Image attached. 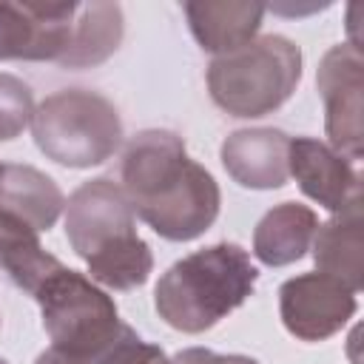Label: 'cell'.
<instances>
[{
	"mask_svg": "<svg viewBox=\"0 0 364 364\" xmlns=\"http://www.w3.org/2000/svg\"><path fill=\"white\" fill-rule=\"evenodd\" d=\"M301 80V51L282 34H264L208 65L210 100L230 117L256 119L282 108Z\"/></svg>",
	"mask_w": 364,
	"mask_h": 364,
	"instance_id": "277c9868",
	"label": "cell"
},
{
	"mask_svg": "<svg viewBox=\"0 0 364 364\" xmlns=\"http://www.w3.org/2000/svg\"><path fill=\"white\" fill-rule=\"evenodd\" d=\"M31 136L51 162L63 168H94L122 145V119L102 94L63 88L34 108Z\"/></svg>",
	"mask_w": 364,
	"mask_h": 364,
	"instance_id": "5b68a950",
	"label": "cell"
},
{
	"mask_svg": "<svg viewBox=\"0 0 364 364\" xmlns=\"http://www.w3.org/2000/svg\"><path fill=\"white\" fill-rule=\"evenodd\" d=\"M65 208L60 185L31 168L17 162H0V210L26 222L31 230H51Z\"/></svg>",
	"mask_w": 364,
	"mask_h": 364,
	"instance_id": "4fadbf2b",
	"label": "cell"
},
{
	"mask_svg": "<svg viewBox=\"0 0 364 364\" xmlns=\"http://www.w3.org/2000/svg\"><path fill=\"white\" fill-rule=\"evenodd\" d=\"M259 270L247 250L216 242L173 262L154 287L159 318L179 333H205L242 307L256 287Z\"/></svg>",
	"mask_w": 364,
	"mask_h": 364,
	"instance_id": "3957f363",
	"label": "cell"
},
{
	"mask_svg": "<svg viewBox=\"0 0 364 364\" xmlns=\"http://www.w3.org/2000/svg\"><path fill=\"white\" fill-rule=\"evenodd\" d=\"M34 117V94L31 88L14 77L0 71V142L17 139Z\"/></svg>",
	"mask_w": 364,
	"mask_h": 364,
	"instance_id": "ac0fdd59",
	"label": "cell"
},
{
	"mask_svg": "<svg viewBox=\"0 0 364 364\" xmlns=\"http://www.w3.org/2000/svg\"><path fill=\"white\" fill-rule=\"evenodd\" d=\"M31 299L40 304L51 350L74 361H85L102 353L125 324L119 321L114 299L88 276L65 264L48 273Z\"/></svg>",
	"mask_w": 364,
	"mask_h": 364,
	"instance_id": "8992f818",
	"label": "cell"
},
{
	"mask_svg": "<svg viewBox=\"0 0 364 364\" xmlns=\"http://www.w3.org/2000/svg\"><path fill=\"white\" fill-rule=\"evenodd\" d=\"M63 262L43 250L40 233L31 230L26 222L9 216L0 210V267L9 273V279L34 296V290L43 284L48 273H54Z\"/></svg>",
	"mask_w": 364,
	"mask_h": 364,
	"instance_id": "e0dca14e",
	"label": "cell"
},
{
	"mask_svg": "<svg viewBox=\"0 0 364 364\" xmlns=\"http://www.w3.org/2000/svg\"><path fill=\"white\" fill-rule=\"evenodd\" d=\"M355 296L358 293L327 273H301L279 287V316L290 336L324 341L355 316Z\"/></svg>",
	"mask_w": 364,
	"mask_h": 364,
	"instance_id": "ba28073f",
	"label": "cell"
},
{
	"mask_svg": "<svg viewBox=\"0 0 364 364\" xmlns=\"http://www.w3.org/2000/svg\"><path fill=\"white\" fill-rule=\"evenodd\" d=\"M168 364H259L250 355H239V353H213L208 347H185L179 350L173 358H168Z\"/></svg>",
	"mask_w": 364,
	"mask_h": 364,
	"instance_id": "ffe728a7",
	"label": "cell"
},
{
	"mask_svg": "<svg viewBox=\"0 0 364 364\" xmlns=\"http://www.w3.org/2000/svg\"><path fill=\"white\" fill-rule=\"evenodd\" d=\"M318 228L313 208L301 202H282L270 208L253 230V256L267 267H284L299 262Z\"/></svg>",
	"mask_w": 364,
	"mask_h": 364,
	"instance_id": "5bb4252c",
	"label": "cell"
},
{
	"mask_svg": "<svg viewBox=\"0 0 364 364\" xmlns=\"http://www.w3.org/2000/svg\"><path fill=\"white\" fill-rule=\"evenodd\" d=\"M182 9L199 48L216 57L239 51L242 46L256 40V31L262 28V17L267 11L264 3L250 0H191Z\"/></svg>",
	"mask_w": 364,
	"mask_h": 364,
	"instance_id": "7c38bea8",
	"label": "cell"
},
{
	"mask_svg": "<svg viewBox=\"0 0 364 364\" xmlns=\"http://www.w3.org/2000/svg\"><path fill=\"white\" fill-rule=\"evenodd\" d=\"M316 85L324 102V131L330 148L350 162L361 159L364 125H361V91H364V60L358 46H333L316 71Z\"/></svg>",
	"mask_w": 364,
	"mask_h": 364,
	"instance_id": "52a82bcc",
	"label": "cell"
},
{
	"mask_svg": "<svg viewBox=\"0 0 364 364\" xmlns=\"http://www.w3.org/2000/svg\"><path fill=\"white\" fill-rule=\"evenodd\" d=\"M65 236L88 264V276L111 290L142 287L154 253L136 233V216L122 188L105 176L82 182L65 202Z\"/></svg>",
	"mask_w": 364,
	"mask_h": 364,
	"instance_id": "7a4b0ae2",
	"label": "cell"
},
{
	"mask_svg": "<svg viewBox=\"0 0 364 364\" xmlns=\"http://www.w3.org/2000/svg\"><path fill=\"white\" fill-rule=\"evenodd\" d=\"M122 193L156 236L191 242L219 216L222 193L208 168L193 162L179 134L148 128L122 151Z\"/></svg>",
	"mask_w": 364,
	"mask_h": 364,
	"instance_id": "6da1fadb",
	"label": "cell"
},
{
	"mask_svg": "<svg viewBox=\"0 0 364 364\" xmlns=\"http://www.w3.org/2000/svg\"><path fill=\"white\" fill-rule=\"evenodd\" d=\"M313 262L318 273H327L347 284L353 293L361 290L364 284V267H361V253H364V219H361V205L350 208L344 213H336L324 225L316 228L313 233Z\"/></svg>",
	"mask_w": 364,
	"mask_h": 364,
	"instance_id": "9a60e30c",
	"label": "cell"
},
{
	"mask_svg": "<svg viewBox=\"0 0 364 364\" xmlns=\"http://www.w3.org/2000/svg\"><path fill=\"white\" fill-rule=\"evenodd\" d=\"M0 364H9V361H6V358H0Z\"/></svg>",
	"mask_w": 364,
	"mask_h": 364,
	"instance_id": "7402d4cb",
	"label": "cell"
},
{
	"mask_svg": "<svg viewBox=\"0 0 364 364\" xmlns=\"http://www.w3.org/2000/svg\"><path fill=\"white\" fill-rule=\"evenodd\" d=\"M77 3H0V60L63 63Z\"/></svg>",
	"mask_w": 364,
	"mask_h": 364,
	"instance_id": "9c48e42d",
	"label": "cell"
},
{
	"mask_svg": "<svg viewBox=\"0 0 364 364\" xmlns=\"http://www.w3.org/2000/svg\"><path fill=\"white\" fill-rule=\"evenodd\" d=\"M290 136L279 128H242L225 136L219 156L228 176L250 191H273L287 185Z\"/></svg>",
	"mask_w": 364,
	"mask_h": 364,
	"instance_id": "8fae6325",
	"label": "cell"
},
{
	"mask_svg": "<svg viewBox=\"0 0 364 364\" xmlns=\"http://www.w3.org/2000/svg\"><path fill=\"white\" fill-rule=\"evenodd\" d=\"M287 171L304 196L327 208L333 216L361 205V176L350 159L313 136H296L287 148Z\"/></svg>",
	"mask_w": 364,
	"mask_h": 364,
	"instance_id": "30bf717a",
	"label": "cell"
},
{
	"mask_svg": "<svg viewBox=\"0 0 364 364\" xmlns=\"http://www.w3.org/2000/svg\"><path fill=\"white\" fill-rule=\"evenodd\" d=\"M34 364H82V361H71V358H65V355H60V353H54V350L48 347V350H43V353L37 355Z\"/></svg>",
	"mask_w": 364,
	"mask_h": 364,
	"instance_id": "44dd1931",
	"label": "cell"
},
{
	"mask_svg": "<svg viewBox=\"0 0 364 364\" xmlns=\"http://www.w3.org/2000/svg\"><path fill=\"white\" fill-rule=\"evenodd\" d=\"M122 9L117 3H77L63 68H94L122 43Z\"/></svg>",
	"mask_w": 364,
	"mask_h": 364,
	"instance_id": "2e32d148",
	"label": "cell"
},
{
	"mask_svg": "<svg viewBox=\"0 0 364 364\" xmlns=\"http://www.w3.org/2000/svg\"><path fill=\"white\" fill-rule=\"evenodd\" d=\"M82 364H168V355L159 344L142 341L134 327L122 324L119 336L102 353H97L94 358H85Z\"/></svg>",
	"mask_w": 364,
	"mask_h": 364,
	"instance_id": "d6986e66",
	"label": "cell"
}]
</instances>
